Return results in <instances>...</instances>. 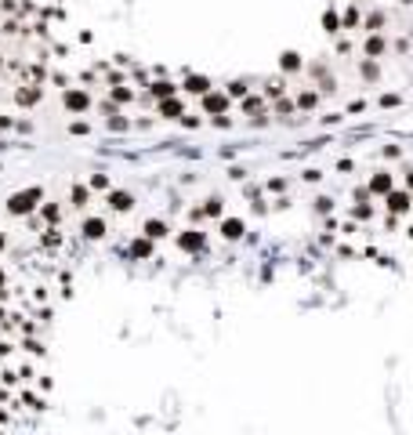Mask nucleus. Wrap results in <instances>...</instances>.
<instances>
[{
  "mask_svg": "<svg viewBox=\"0 0 413 435\" xmlns=\"http://www.w3.org/2000/svg\"><path fill=\"white\" fill-rule=\"evenodd\" d=\"M4 54L73 116L293 124L413 84V0H0Z\"/></svg>",
  "mask_w": 413,
  "mask_h": 435,
  "instance_id": "obj_1",
  "label": "nucleus"
}]
</instances>
